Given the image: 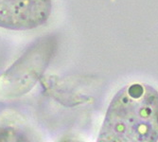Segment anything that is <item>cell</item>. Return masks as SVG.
<instances>
[{
	"instance_id": "cell-4",
	"label": "cell",
	"mask_w": 158,
	"mask_h": 142,
	"mask_svg": "<svg viewBox=\"0 0 158 142\" xmlns=\"http://www.w3.org/2000/svg\"><path fill=\"white\" fill-rule=\"evenodd\" d=\"M0 142H17L16 136L9 129H0Z\"/></svg>"
},
{
	"instance_id": "cell-5",
	"label": "cell",
	"mask_w": 158,
	"mask_h": 142,
	"mask_svg": "<svg viewBox=\"0 0 158 142\" xmlns=\"http://www.w3.org/2000/svg\"><path fill=\"white\" fill-rule=\"evenodd\" d=\"M67 142H75V141H67Z\"/></svg>"
},
{
	"instance_id": "cell-3",
	"label": "cell",
	"mask_w": 158,
	"mask_h": 142,
	"mask_svg": "<svg viewBox=\"0 0 158 142\" xmlns=\"http://www.w3.org/2000/svg\"><path fill=\"white\" fill-rule=\"evenodd\" d=\"M51 48H48V44L43 41L31 48L7 71L3 77L1 87L5 91L8 89V94L11 95L24 94L25 91L31 88L37 77L47 66L51 57Z\"/></svg>"
},
{
	"instance_id": "cell-1",
	"label": "cell",
	"mask_w": 158,
	"mask_h": 142,
	"mask_svg": "<svg viewBox=\"0 0 158 142\" xmlns=\"http://www.w3.org/2000/svg\"><path fill=\"white\" fill-rule=\"evenodd\" d=\"M158 91L145 83L119 90L106 112L97 142H157Z\"/></svg>"
},
{
	"instance_id": "cell-2",
	"label": "cell",
	"mask_w": 158,
	"mask_h": 142,
	"mask_svg": "<svg viewBox=\"0 0 158 142\" xmlns=\"http://www.w3.org/2000/svg\"><path fill=\"white\" fill-rule=\"evenodd\" d=\"M52 10V0H0V27L28 31L43 26Z\"/></svg>"
}]
</instances>
